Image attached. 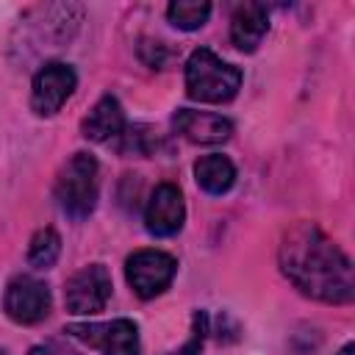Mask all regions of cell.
<instances>
[{"label": "cell", "instance_id": "6da1fadb", "mask_svg": "<svg viewBox=\"0 0 355 355\" xmlns=\"http://www.w3.org/2000/svg\"><path fill=\"white\" fill-rule=\"evenodd\" d=\"M277 263L294 288L311 300L344 305L355 294L352 261L313 222H294L286 227L277 247Z\"/></svg>", "mask_w": 355, "mask_h": 355}, {"label": "cell", "instance_id": "7a4b0ae2", "mask_svg": "<svg viewBox=\"0 0 355 355\" xmlns=\"http://www.w3.org/2000/svg\"><path fill=\"white\" fill-rule=\"evenodd\" d=\"M241 86V69L222 61L208 47H197L186 61V94L200 103H227Z\"/></svg>", "mask_w": 355, "mask_h": 355}, {"label": "cell", "instance_id": "5b68a950", "mask_svg": "<svg viewBox=\"0 0 355 355\" xmlns=\"http://www.w3.org/2000/svg\"><path fill=\"white\" fill-rule=\"evenodd\" d=\"M111 288H114V283H111L108 269L103 263H89L67 280L64 305L69 313H78V316L100 313L111 300Z\"/></svg>", "mask_w": 355, "mask_h": 355}, {"label": "cell", "instance_id": "30bf717a", "mask_svg": "<svg viewBox=\"0 0 355 355\" xmlns=\"http://www.w3.org/2000/svg\"><path fill=\"white\" fill-rule=\"evenodd\" d=\"M172 128L194 144H222L233 136V122L227 116L194 108H178L172 116Z\"/></svg>", "mask_w": 355, "mask_h": 355}, {"label": "cell", "instance_id": "2e32d148", "mask_svg": "<svg viewBox=\"0 0 355 355\" xmlns=\"http://www.w3.org/2000/svg\"><path fill=\"white\" fill-rule=\"evenodd\" d=\"M119 153H133V155H150L158 147V133L150 125H125L119 136Z\"/></svg>", "mask_w": 355, "mask_h": 355}, {"label": "cell", "instance_id": "ba28073f", "mask_svg": "<svg viewBox=\"0 0 355 355\" xmlns=\"http://www.w3.org/2000/svg\"><path fill=\"white\" fill-rule=\"evenodd\" d=\"M3 311L17 324H36L50 313V288L31 275H19L6 286Z\"/></svg>", "mask_w": 355, "mask_h": 355}, {"label": "cell", "instance_id": "9c48e42d", "mask_svg": "<svg viewBox=\"0 0 355 355\" xmlns=\"http://www.w3.org/2000/svg\"><path fill=\"white\" fill-rule=\"evenodd\" d=\"M183 219H186V205H183L180 189L175 183H158L144 208L147 233H153L158 239L175 236L183 227Z\"/></svg>", "mask_w": 355, "mask_h": 355}, {"label": "cell", "instance_id": "ac0fdd59", "mask_svg": "<svg viewBox=\"0 0 355 355\" xmlns=\"http://www.w3.org/2000/svg\"><path fill=\"white\" fill-rule=\"evenodd\" d=\"M28 355H78V352L67 349V347H64V344H58V341H47V344H39V347H33Z\"/></svg>", "mask_w": 355, "mask_h": 355}, {"label": "cell", "instance_id": "4fadbf2b", "mask_svg": "<svg viewBox=\"0 0 355 355\" xmlns=\"http://www.w3.org/2000/svg\"><path fill=\"white\" fill-rule=\"evenodd\" d=\"M194 180L208 194H225L236 183V166L227 155L211 153V155H202L194 164Z\"/></svg>", "mask_w": 355, "mask_h": 355}, {"label": "cell", "instance_id": "ffe728a7", "mask_svg": "<svg viewBox=\"0 0 355 355\" xmlns=\"http://www.w3.org/2000/svg\"><path fill=\"white\" fill-rule=\"evenodd\" d=\"M0 355H6V352H3V349H0Z\"/></svg>", "mask_w": 355, "mask_h": 355}, {"label": "cell", "instance_id": "7c38bea8", "mask_svg": "<svg viewBox=\"0 0 355 355\" xmlns=\"http://www.w3.org/2000/svg\"><path fill=\"white\" fill-rule=\"evenodd\" d=\"M269 31V14L263 3H244L230 17V42L241 53H252Z\"/></svg>", "mask_w": 355, "mask_h": 355}, {"label": "cell", "instance_id": "e0dca14e", "mask_svg": "<svg viewBox=\"0 0 355 355\" xmlns=\"http://www.w3.org/2000/svg\"><path fill=\"white\" fill-rule=\"evenodd\" d=\"M205 333H208V316H205L202 311H197V313H194V327H191L189 341H186L180 349L169 352V355H200L202 341H205Z\"/></svg>", "mask_w": 355, "mask_h": 355}, {"label": "cell", "instance_id": "8fae6325", "mask_svg": "<svg viewBox=\"0 0 355 355\" xmlns=\"http://www.w3.org/2000/svg\"><path fill=\"white\" fill-rule=\"evenodd\" d=\"M122 130H125V111L114 94L100 97L80 122V133L89 141H111V139H119Z\"/></svg>", "mask_w": 355, "mask_h": 355}, {"label": "cell", "instance_id": "9a60e30c", "mask_svg": "<svg viewBox=\"0 0 355 355\" xmlns=\"http://www.w3.org/2000/svg\"><path fill=\"white\" fill-rule=\"evenodd\" d=\"M61 255V236L53 227H42L33 233L28 247V263L36 269H50Z\"/></svg>", "mask_w": 355, "mask_h": 355}, {"label": "cell", "instance_id": "52a82bcc", "mask_svg": "<svg viewBox=\"0 0 355 355\" xmlns=\"http://www.w3.org/2000/svg\"><path fill=\"white\" fill-rule=\"evenodd\" d=\"M78 75L64 61H47L39 67L31 83V108L39 116H53L75 92Z\"/></svg>", "mask_w": 355, "mask_h": 355}, {"label": "cell", "instance_id": "8992f818", "mask_svg": "<svg viewBox=\"0 0 355 355\" xmlns=\"http://www.w3.org/2000/svg\"><path fill=\"white\" fill-rule=\"evenodd\" d=\"M67 336L97 347L103 355H139V327L130 319L67 324Z\"/></svg>", "mask_w": 355, "mask_h": 355}, {"label": "cell", "instance_id": "277c9868", "mask_svg": "<svg viewBox=\"0 0 355 355\" xmlns=\"http://www.w3.org/2000/svg\"><path fill=\"white\" fill-rule=\"evenodd\" d=\"M175 272L178 261L164 250H136L125 261V277L141 300H153L161 291H166L175 280Z\"/></svg>", "mask_w": 355, "mask_h": 355}, {"label": "cell", "instance_id": "3957f363", "mask_svg": "<svg viewBox=\"0 0 355 355\" xmlns=\"http://www.w3.org/2000/svg\"><path fill=\"white\" fill-rule=\"evenodd\" d=\"M55 202L58 208L80 222L97 205V158L92 153H75L55 178Z\"/></svg>", "mask_w": 355, "mask_h": 355}, {"label": "cell", "instance_id": "5bb4252c", "mask_svg": "<svg viewBox=\"0 0 355 355\" xmlns=\"http://www.w3.org/2000/svg\"><path fill=\"white\" fill-rule=\"evenodd\" d=\"M166 17L180 31H197L208 22L211 3H205V0H175V3H169Z\"/></svg>", "mask_w": 355, "mask_h": 355}, {"label": "cell", "instance_id": "d6986e66", "mask_svg": "<svg viewBox=\"0 0 355 355\" xmlns=\"http://www.w3.org/2000/svg\"><path fill=\"white\" fill-rule=\"evenodd\" d=\"M352 352H355V347H352V344H344V347H341V352H338V355H352Z\"/></svg>", "mask_w": 355, "mask_h": 355}]
</instances>
